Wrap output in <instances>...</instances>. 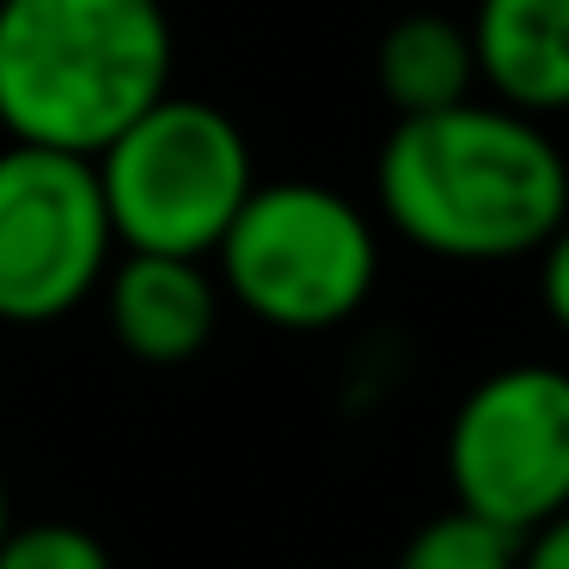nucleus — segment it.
<instances>
[{"instance_id":"2","label":"nucleus","mask_w":569,"mask_h":569,"mask_svg":"<svg viewBox=\"0 0 569 569\" xmlns=\"http://www.w3.org/2000/svg\"><path fill=\"white\" fill-rule=\"evenodd\" d=\"M172 92L160 0H0V129L26 148L92 153Z\"/></svg>"},{"instance_id":"5","label":"nucleus","mask_w":569,"mask_h":569,"mask_svg":"<svg viewBox=\"0 0 569 569\" xmlns=\"http://www.w3.org/2000/svg\"><path fill=\"white\" fill-rule=\"evenodd\" d=\"M453 508L502 532H532L569 508V380L551 361L496 368L447 422Z\"/></svg>"},{"instance_id":"6","label":"nucleus","mask_w":569,"mask_h":569,"mask_svg":"<svg viewBox=\"0 0 569 569\" xmlns=\"http://www.w3.org/2000/svg\"><path fill=\"white\" fill-rule=\"evenodd\" d=\"M92 160L7 141L0 153V325H56L111 270Z\"/></svg>"},{"instance_id":"8","label":"nucleus","mask_w":569,"mask_h":569,"mask_svg":"<svg viewBox=\"0 0 569 569\" xmlns=\"http://www.w3.org/2000/svg\"><path fill=\"white\" fill-rule=\"evenodd\" d=\"M466 38L496 104L539 123L569 104V0H478Z\"/></svg>"},{"instance_id":"11","label":"nucleus","mask_w":569,"mask_h":569,"mask_svg":"<svg viewBox=\"0 0 569 569\" xmlns=\"http://www.w3.org/2000/svg\"><path fill=\"white\" fill-rule=\"evenodd\" d=\"M0 569H117L111 551L74 520H26L0 532Z\"/></svg>"},{"instance_id":"4","label":"nucleus","mask_w":569,"mask_h":569,"mask_svg":"<svg viewBox=\"0 0 569 569\" xmlns=\"http://www.w3.org/2000/svg\"><path fill=\"white\" fill-rule=\"evenodd\" d=\"M214 258L251 319L295 337L356 319L380 282V239L361 202L307 178L251 184Z\"/></svg>"},{"instance_id":"10","label":"nucleus","mask_w":569,"mask_h":569,"mask_svg":"<svg viewBox=\"0 0 569 569\" xmlns=\"http://www.w3.org/2000/svg\"><path fill=\"white\" fill-rule=\"evenodd\" d=\"M515 532L490 527L466 508H447L405 539L398 569H515Z\"/></svg>"},{"instance_id":"9","label":"nucleus","mask_w":569,"mask_h":569,"mask_svg":"<svg viewBox=\"0 0 569 569\" xmlns=\"http://www.w3.org/2000/svg\"><path fill=\"white\" fill-rule=\"evenodd\" d=\"M373 74H380V92L398 117L453 111V104H466L471 87H478L471 38H466V26H453L447 13H405L380 38Z\"/></svg>"},{"instance_id":"3","label":"nucleus","mask_w":569,"mask_h":569,"mask_svg":"<svg viewBox=\"0 0 569 569\" xmlns=\"http://www.w3.org/2000/svg\"><path fill=\"white\" fill-rule=\"evenodd\" d=\"M92 178L117 246L160 258H214L258 184L246 129L221 104L184 92H160L136 123L117 129L92 153Z\"/></svg>"},{"instance_id":"7","label":"nucleus","mask_w":569,"mask_h":569,"mask_svg":"<svg viewBox=\"0 0 569 569\" xmlns=\"http://www.w3.org/2000/svg\"><path fill=\"white\" fill-rule=\"evenodd\" d=\"M99 288L117 349H129L148 368H178L202 356L221 325V282L202 270V258L123 251V263H111Z\"/></svg>"},{"instance_id":"13","label":"nucleus","mask_w":569,"mask_h":569,"mask_svg":"<svg viewBox=\"0 0 569 569\" xmlns=\"http://www.w3.org/2000/svg\"><path fill=\"white\" fill-rule=\"evenodd\" d=\"M13 527V496H7V478H0V532Z\"/></svg>"},{"instance_id":"1","label":"nucleus","mask_w":569,"mask_h":569,"mask_svg":"<svg viewBox=\"0 0 569 569\" xmlns=\"http://www.w3.org/2000/svg\"><path fill=\"white\" fill-rule=\"evenodd\" d=\"M373 197L398 239L447 263H515L563 239L569 166L539 117L453 104L398 117L373 160Z\"/></svg>"},{"instance_id":"12","label":"nucleus","mask_w":569,"mask_h":569,"mask_svg":"<svg viewBox=\"0 0 569 569\" xmlns=\"http://www.w3.org/2000/svg\"><path fill=\"white\" fill-rule=\"evenodd\" d=\"M515 569H569V520H545V527L520 532L515 545Z\"/></svg>"}]
</instances>
